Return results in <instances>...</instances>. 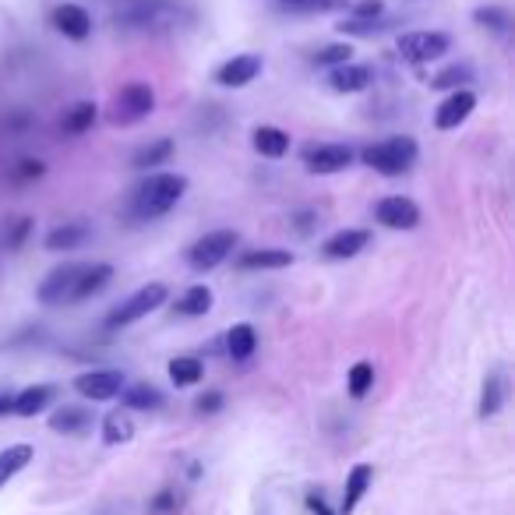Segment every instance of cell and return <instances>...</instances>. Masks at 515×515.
<instances>
[{"label":"cell","instance_id":"6da1fadb","mask_svg":"<svg viewBox=\"0 0 515 515\" xmlns=\"http://www.w3.org/2000/svg\"><path fill=\"white\" fill-rule=\"evenodd\" d=\"M184 195H187L184 173L156 170L135 187V195H131V212H135V219H159L170 209H177Z\"/></svg>","mask_w":515,"mask_h":515},{"label":"cell","instance_id":"7a4b0ae2","mask_svg":"<svg viewBox=\"0 0 515 515\" xmlns=\"http://www.w3.org/2000/svg\"><path fill=\"white\" fill-rule=\"evenodd\" d=\"M417 156H420V145H417V138H410V135L385 138V142L360 149V163L371 166V170L381 173V177H399V173H406L413 163H417Z\"/></svg>","mask_w":515,"mask_h":515},{"label":"cell","instance_id":"3957f363","mask_svg":"<svg viewBox=\"0 0 515 515\" xmlns=\"http://www.w3.org/2000/svg\"><path fill=\"white\" fill-rule=\"evenodd\" d=\"M237 244H240L237 230H212L187 247L184 258L195 272H212V269H219L233 251H237Z\"/></svg>","mask_w":515,"mask_h":515},{"label":"cell","instance_id":"277c9868","mask_svg":"<svg viewBox=\"0 0 515 515\" xmlns=\"http://www.w3.org/2000/svg\"><path fill=\"white\" fill-rule=\"evenodd\" d=\"M166 297H170V290L163 283H145L142 290H135L124 304L106 314V329H124V325H135V321L149 318L156 307L166 304Z\"/></svg>","mask_w":515,"mask_h":515},{"label":"cell","instance_id":"5b68a950","mask_svg":"<svg viewBox=\"0 0 515 515\" xmlns=\"http://www.w3.org/2000/svg\"><path fill=\"white\" fill-rule=\"evenodd\" d=\"M156 110V92L145 82H127L113 99V124H138Z\"/></svg>","mask_w":515,"mask_h":515},{"label":"cell","instance_id":"8992f818","mask_svg":"<svg viewBox=\"0 0 515 515\" xmlns=\"http://www.w3.org/2000/svg\"><path fill=\"white\" fill-rule=\"evenodd\" d=\"M448 46H452V39H448V32H403L399 36V53H403V60H410V64H431V60H441L448 53Z\"/></svg>","mask_w":515,"mask_h":515},{"label":"cell","instance_id":"52a82bcc","mask_svg":"<svg viewBox=\"0 0 515 515\" xmlns=\"http://www.w3.org/2000/svg\"><path fill=\"white\" fill-rule=\"evenodd\" d=\"M300 159H304V166L311 173H318V177H329V173H343L346 166H353L357 152H353L350 145L321 142V145H304Z\"/></svg>","mask_w":515,"mask_h":515},{"label":"cell","instance_id":"ba28073f","mask_svg":"<svg viewBox=\"0 0 515 515\" xmlns=\"http://www.w3.org/2000/svg\"><path fill=\"white\" fill-rule=\"evenodd\" d=\"M82 269H85L82 262H64L60 269H53L50 276H46L43 283H39V290H36L39 304H46V307H68L71 290H75V283H78V276H82Z\"/></svg>","mask_w":515,"mask_h":515},{"label":"cell","instance_id":"9c48e42d","mask_svg":"<svg viewBox=\"0 0 515 515\" xmlns=\"http://www.w3.org/2000/svg\"><path fill=\"white\" fill-rule=\"evenodd\" d=\"M262 71H265L262 53H237V57H230L226 64L216 68V82L223 89H247Z\"/></svg>","mask_w":515,"mask_h":515},{"label":"cell","instance_id":"30bf717a","mask_svg":"<svg viewBox=\"0 0 515 515\" xmlns=\"http://www.w3.org/2000/svg\"><path fill=\"white\" fill-rule=\"evenodd\" d=\"M374 219L385 230H417L420 226V205L403 195H389L374 205Z\"/></svg>","mask_w":515,"mask_h":515},{"label":"cell","instance_id":"8fae6325","mask_svg":"<svg viewBox=\"0 0 515 515\" xmlns=\"http://www.w3.org/2000/svg\"><path fill=\"white\" fill-rule=\"evenodd\" d=\"M75 392H82L92 403H110V399H117L124 392V374L110 371V367L106 371H85L75 378Z\"/></svg>","mask_w":515,"mask_h":515},{"label":"cell","instance_id":"7c38bea8","mask_svg":"<svg viewBox=\"0 0 515 515\" xmlns=\"http://www.w3.org/2000/svg\"><path fill=\"white\" fill-rule=\"evenodd\" d=\"M477 110V92L470 89H456L441 99V106L434 110V127L438 131H456L459 124L470 120V113Z\"/></svg>","mask_w":515,"mask_h":515},{"label":"cell","instance_id":"4fadbf2b","mask_svg":"<svg viewBox=\"0 0 515 515\" xmlns=\"http://www.w3.org/2000/svg\"><path fill=\"white\" fill-rule=\"evenodd\" d=\"M53 29L60 32V36L75 39V43H82V39L92 36V18L89 11L82 8V4H57L50 15Z\"/></svg>","mask_w":515,"mask_h":515},{"label":"cell","instance_id":"5bb4252c","mask_svg":"<svg viewBox=\"0 0 515 515\" xmlns=\"http://www.w3.org/2000/svg\"><path fill=\"white\" fill-rule=\"evenodd\" d=\"M367 244H371V233L367 230H336L321 244V254H325L329 262H350L360 251H367Z\"/></svg>","mask_w":515,"mask_h":515},{"label":"cell","instance_id":"9a60e30c","mask_svg":"<svg viewBox=\"0 0 515 515\" xmlns=\"http://www.w3.org/2000/svg\"><path fill=\"white\" fill-rule=\"evenodd\" d=\"M297 262L293 251H283V247H258V251H244L237 258V269L244 272H276V269H290Z\"/></svg>","mask_w":515,"mask_h":515},{"label":"cell","instance_id":"2e32d148","mask_svg":"<svg viewBox=\"0 0 515 515\" xmlns=\"http://www.w3.org/2000/svg\"><path fill=\"white\" fill-rule=\"evenodd\" d=\"M113 279V265L99 262V265H85L82 276H78L75 290H71V300L68 304H82V300H92L96 293H103Z\"/></svg>","mask_w":515,"mask_h":515},{"label":"cell","instance_id":"e0dca14e","mask_svg":"<svg viewBox=\"0 0 515 515\" xmlns=\"http://www.w3.org/2000/svg\"><path fill=\"white\" fill-rule=\"evenodd\" d=\"M251 145L258 156L265 159H283L286 152H290V135H286L283 127L276 124H258L251 131Z\"/></svg>","mask_w":515,"mask_h":515},{"label":"cell","instance_id":"ac0fdd59","mask_svg":"<svg viewBox=\"0 0 515 515\" xmlns=\"http://www.w3.org/2000/svg\"><path fill=\"white\" fill-rule=\"evenodd\" d=\"M374 82V71L367 68V64H339V68L329 71V85L336 92H346V96H353V92H364L367 85Z\"/></svg>","mask_w":515,"mask_h":515},{"label":"cell","instance_id":"d6986e66","mask_svg":"<svg viewBox=\"0 0 515 515\" xmlns=\"http://www.w3.org/2000/svg\"><path fill=\"white\" fill-rule=\"evenodd\" d=\"M371 480H374V466L371 463H357L346 477V491H343V505H339V515H353L357 505L364 501V494L371 491Z\"/></svg>","mask_w":515,"mask_h":515},{"label":"cell","instance_id":"ffe728a7","mask_svg":"<svg viewBox=\"0 0 515 515\" xmlns=\"http://www.w3.org/2000/svg\"><path fill=\"white\" fill-rule=\"evenodd\" d=\"M89 237H92V230L85 223H64V226H57V230H50L46 233V251H53V254H60V251H78L82 244H89Z\"/></svg>","mask_w":515,"mask_h":515},{"label":"cell","instance_id":"44dd1931","mask_svg":"<svg viewBox=\"0 0 515 515\" xmlns=\"http://www.w3.org/2000/svg\"><path fill=\"white\" fill-rule=\"evenodd\" d=\"M258 350V332H254L251 321H237L230 332H226V353L233 360H251Z\"/></svg>","mask_w":515,"mask_h":515},{"label":"cell","instance_id":"7402d4cb","mask_svg":"<svg viewBox=\"0 0 515 515\" xmlns=\"http://www.w3.org/2000/svg\"><path fill=\"white\" fill-rule=\"evenodd\" d=\"M212 304H216V293H212L205 283H195V286H187V290L180 293L177 311L187 314V318H205V314L212 311Z\"/></svg>","mask_w":515,"mask_h":515},{"label":"cell","instance_id":"603a6c76","mask_svg":"<svg viewBox=\"0 0 515 515\" xmlns=\"http://www.w3.org/2000/svg\"><path fill=\"white\" fill-rule=\"evenodd\" d=\"M96 117H99V106L92 103V99H82V103H75L71 110H64L60 131H64V135H85V131L96 124Z\"/></svg>","mask_w":515,"mask_h":515},{"label":"cell","instance_id":"cb8c5ba5","mask_svg":"<svg viewBox=\"0 0 515 515\" xmlns=\"http://www.w3.org/2000/svg\"><path fill=\"white\" fill-rule=\"evenodd\" d=\"M50 399H53V385H29V389H22L15 396L11 413H18V417H36V413H43L46 406H50Z\"/></svg>","mask_w":515,"mask_h":515},{"label":"cell","instance_id":"d4e9b609","mask_svg":"<svg viewBox=\"0 0 515 515\" xmlns=\"http://www.w3.org/2000/svg\"><path fill=\"white\" fill-rule=\"evenodd\" d=\"M173 152H177V145H173L170 138H156V142L142 145V149L135 152L131 166H135V170H156V166H166V163H170Z\"/></svg>","mask_w":515,"mask_h":515},{"label":"cell","instance_id":"484cf974","mask_svg":"<svg viewBox=\"0 0 515 515\" xmlns=\"http://www.w3.org/2000/svg\"><path fill=\"white\" fill-rule=\"evenodd\" d=\"M92 424V413L85 406H60L50 417V431L57 434H82Z\"/></svg>","mask_w":515,"mask_h":515},{"label":"cell","instance_id":"4316f807","mask_svg":"<svg viewBox=\"0 0 515 515\" xmlns=\"http://www.w3.org/2000/svg\"><path fill=\"white\" fill-rule=\"evenodd\" d=\"M29 463H32V445L18 441V445L4 448V452H0V487H8V480L18 477Z\"/></svg>","mask_w":515,"mask_h":515},{"label":"cell","instance_id":"83f0119b","mask_svg":"<svg viewBox=\"0 0 515 515\" xmlns=\"http://www.w3.org/2000/svg\"><path fill=\"white\" fill-rule=\"evenodd\" d=\"M501 406H505V381H501V374H487L484 389H480V420L498 417Z\"/></svg>","mask_w":515,"mask_h":515},{"label":"cell","instance_id":"f1b7e54d","mask_svg":"<svg viewBox=\"0 0 515 515\" xmlns=\"http://www.w3.org/2000/svg\"><path fill=\"white\" fill-rule=\"evenodd\" d=\"M205 378V364L198 357H173L170 360V381L177 389H191Z\"/></svg>","mask_w":515,"mask_h":515},{"label":"cell","instance_id":"f546056e","mask_svg":"<svg viewBox=\"0 0 515 515\" xmlns=\"http://www.w3.org/2000/svg\"><path fill=\"white\" fill-rule=\"evenodd\" d=\"M135 438V424H131V417L120 410L106 413L103 420V441L106 445H127V441Z\"/></svg>","mask_w":515,"mask_h":515},{"label":"cell","instance_id":"4dcf8cb0","mask_svg":"<svg viewBox=\"0 0 515 515\" xmlns=\"http://www.w3.org/2000/svg\"><path fill=\"white\" fill-rule=\"evenodd\" d=\"M127 410H159L163 406V392L156 385H131V389L120 392Z\"/></svg>","mask_w":515,"mask_h":515},{"label":"cell","instance_id":"1f68e13d","mask_svg":"<svg viewBox=\"0 0 515 515\" xmlns=\"http://www.w3.org/2000/svg\"><path fill=\"white\" fill-rule=\"evenodd\" d=\"M371 385H374V364H371V360L353 364L350 374H346V392H350L353 399H364L367 392H371Z\"/></svg>","mask_w":515,"mask_h":515},{"label":"cell","instance_id":"d6a6232c","mask_svg":"<svg viewBox=\"0 0 515 515\" xmlns=\"http://www.w3.org/2000/svg\"><path fill=\"white\" fill-rule=\"evenodd\" d=\"M473 22H477L480 29H491V32H498V36H505L508 25H512V15H508L505 8H498V4H487V8L473 11Z\"/></svg>","mask_w":515,"mask_h":515},{"label":"cell","instance_id":"836d02e7","mask_svg":"<svg viewBox=\"0 0 515 515\" xmlns=\"http://www.w3.org/2000/svg\"><path fill=\"white\" fill-rule=\"evenodd\" d=\"M314 64H318V68H339V64H350L353 60V46L350 43H332V46H321L318 53H314Z\"/></svg>","mask_w":515,"mask_h":515},{"label":"cell","instance_id":"e575fe53","mask_svg":"<svg viewBox=\"0 0 515 515\" xmlns=\"http://www.w3.org/2000/svg\"><path fill=\"white\" fill-rule=\"evenodd\" d=\"M473 78V71L466 68V64H456V68H445L438 71V75L431 78V89H466V82Z\"/></svg>","mask_w":515,"mask_h":515},{"label":"cell","instance_id":"d590c367","mask_svg":"<svg viewBox=\"0 0 515 515\" xmlns=\"http://www.w3.org/2000/svg\"><path fill=\"white\" fill-rule=\"evenodd\" d=\"M350 11H353V22H378L385 15V4L381 0H353Z\"/></svg>","mask_w":515,"mask_h":515},{"label":"cell","instance_id":"8d00e7d4","mask_svg":"<svg viewBox=\"0 0 515 515\" xmlns=\"http://www.w3.org/2000/svg\"><path fill=\"white\" fill-rule=\"evenodd\" d=\"M276 4H290V8H318V11L350 8V0H276Z\"/></svg>","mask_w":515,"mask_h":515},{"label":"cell","instance_id":"74e56055","mask_svg":"<svg viewBox=\"0 0 515 515\" xmlns=\"http://www.w3.org/2000/svg\"><path fill=\"white\" fill-rule=\"evenodd\" d=\"M46 173L43 159H22V163L15 166V180H39Z\"/></svg>","mask_w":515,"mask_h":515},{"label":"cell","instance_id":"f35d334b","mask_svg":"<svg viewBox=\"0 0 515 515\" xmlns=\"http://www.w3.org/2000/svg\"><path fill=\"white\" fill-rule=\"evenodd\" d=\"M195 410L202 413V417H209V413H219L223 410V392H205V396H198V403H195Z\"/></svg>","mask_w":515,"mask_h":515},{"label":"cell","instance_id":"ab89813d","mask_svg":"<svg viewBox=\"0 0 515 515\" xmlns=\"http://www.w3.org/2000/svg\"><path fill=\"white\" fill-rule=\"evenodd\" d=\"M170 512H177V494L163 491L156 501H152V515H170Z\"/></svg>","mask_w":515,"mask_h":515},{"label":"cell","instance_id":"60d3db41","mask_svg":"<svg viewBox=\"0 0 515 515\" xmlns=\"http://www.w3.org/2000/svg\"><path fill=\"white\" fill-rule=\"evenodd\" d=\"M307 512H311V515H336L329 505H325V498H321V494H314V491L307 494Z\"/></svg>","mask_w":515,"mask_h":515},{"label":"cell","instance_id":"b9f144b4","mask_svg":"<svg viewBox=\"0 0 515 515\" xmlns=\"http://www.w3.org/2000/svg\"><path fill=\"white\" fill-rule=\"evenodd\" d=\"M32 230V219H18V226H15V233H11V240H8V247H22V240H25V233Z\"/></svg>","mask_w":515,"mask_h":515},{"label":"cell","instance_id":"7bdbcfd3","mask_svg":"<svg viewBox=\"0 0 515 515\" xmlns=\"http://www.w3.org/2000/svg\"><path fill=\"white\" fill-rule=\"evenodd\" d=\"M11 403H15V396H11V392H0V417H8Z\"/></svg>","mask_w":515,"mask_h":515}]
</instances>
